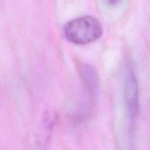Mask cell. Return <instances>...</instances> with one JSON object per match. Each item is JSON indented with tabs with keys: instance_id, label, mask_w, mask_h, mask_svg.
<instances>
[{
	"instance_id": "cell-1",
	"label": "cell",
	"mask_w": 150,
	"mask_h": 150,
	"mask_svg": "<svg viewBox=\"0 0 150 150\" xmlns=\"http://www.w3.org/2000/svg\"><path fill=\"white\" fill-rule=\"evenodd\" d=\"M63 33L69 42L79 45L95 42L102 37L103 29L96 18L84 16L67 22Z\"/></svg>"
},
{
	"instance_id": "cell-3",
	"label": "cell",
	"mask_w": 150,
	"mask_h": 150,
	"mask_svg": "<svg viewBox=\"0 0 150 150\" xmlns=\"http://www.w3.org/2000/svg\"><path fill=\"white\" fill-rule=\"evenodd\" d=\"M78 71L87 92L94 95L99 86V77L96 70L90 64L81 63L78 66Z\"/></svg>"
},
{
	"instance_id": "cell-2",
	"label": "cell",
	"mask_w": 150,
	"mask_h": 150,
	"mask_svg": "<svg viewBox=\"0 0 150 150\" xmlns=\"http://www.w3.org/2000/svg\"><path fill=\"white\" fill-rule=\"evenodd\" d=\"M123 99L126 115L132 126L140 112L139 81L133 69L127 70L125 77Z\"/></svg>"
},
{
	"instance_id": "cell-4",
	"label": "cell",
	"mask_w": 150,
	"mask_h": 150,
	"mask_svg": "<svg viewBox=\"0 0 150 150\" xmlns=\"http://www.w3.org/2000/svg\"><path fill=\"white\" fill-rule=\"evenodd\" d=\"M104 1H105V2L108 5L114 7V6H116L117 5V4H120V1H121L122 0H104Z\"/></svg>"
}]
</instances>
